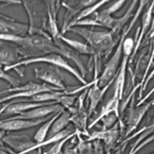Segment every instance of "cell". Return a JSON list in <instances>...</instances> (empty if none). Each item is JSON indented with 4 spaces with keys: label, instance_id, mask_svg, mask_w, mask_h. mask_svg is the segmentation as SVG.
Wrapping results in <instances>:
<instances>
[{
    "label": "cell",
    "instance_id": "4dcf8cb0",
    "mask_svg": "<svg viewBox=\"0 0 154 154\" xmlns=\"http://www.w3.org/2000/svg\"><path fill=\"white\" fill-rule=\"evenodd\" d=\"M154 141V132L149 135L147 138H146L143 141H142L134 150V151L131 154H136L138 151H140L142 148H143L146 145L149 144L151 142Z\"/></svg>",
    "mask_w": 154,
    "mask_h": 154
},
{
    "label": "cell",
    "instance_id": "7c38bea8",
    "mask_svg": "<svg viewBox=\"0 0 154 154\" xmlns=\"http://www.w3.org/2000/svg\"><path fill=\"white\" fill-rule=\"evenodd\" d=\"M47 8L48 20L46 32L51 37L54 42L60 40V35L61 34L58 26L57 13L60 7L61 2L53 1H45Z\"/></svg>",
    "mask_w": 154,
    "mask_h": 154
},
{
    "label": "cell",
    "instance_id": "4316f807",
    "mask_svg": "<svg viewBox=\"0 0 154 154\" xmlns=\"http://www.w3.org/2000/svg\"><path fill=\"white\" fill-rule=\"evenodd\" d=\"M80 133L81 132L76 130V131L74 133L70 134V135L67 136L64 139L55 143L54 144L50 149H49L46 152H43V154H64L62 151V149L64 145L66 144V143L69 140H70L71 138H72L73 137H74L75 135H77Z\"/></svg>",
    "mask_w": 154,
    "mask_h": 154
},
{
    "label": "cell",
    "instance_id": "5b68a950",
    "mask_svg": "<svg viewBox=\"0 0 154 154\" xmlns=\"http://www.w3.org/2000/svg\"><path fill=\"white\" fill-rule=\"evenodd\" d=\"M21 4L28 18V34L50 37L46 32L48 12L45 1H24Z\"/></svg>",
    "mask_w": 154,
    "mask_h": 154
},
{
    "label": "cell",
    "instance_id": "44dd1931",
    "mask_svg": "<svg viewBox=\"0 0 154 154\" xmlns=\"http://www.w3.org/2000/svg\"><path fill=\"white\" fill-rule=\"evenodd\" d=\"M119 123L118 122L110 129L94 131L91 134L88 135V138L87 140L91 141L96 139L102 140L108 146L112 145L119 137Z\"/></svg>",
    "mask_w": 154,
    "mask_h": 154
},
{
    "label": "cell",
    "instance_id": "e0dca14e",
    "mask_svg": "<svg viewBox=\"0 0 154 154\" xmlns=\"http://www.w3.org/2000/svg\"><path fill=\"white\" fill-rule=\"evenodd\" d=\"M22 60L23 58L14 45L0 40V64L5 67L14 65Z\"/></svg>",
    "mask_w": 154,
    "mask_h": 154
},
{
    "label": "cell",
    "instance_id": "3957f363",
    "mask_svg": "<svg viewBox=\"0 0 154 154\" xmlns=\"http://www.w3.org/2000/svg\"><path fill=\"white\" fill-rule=\"evenodd\" d=\"M67 31L72 32L82 37L101 58H106L116 48L119 38L114 36L111 31H96L82 26H75Z\"/></svg>",
    "mask_w": 154,
    "mask_h": 154
},
{
    "label": "cell",
    "instance_id": "8fae6325",
    "mask_svg": "<svg viewBox=\"0 0 154 154\" xmlns=\"http://www.w3.org/2000/svg\"><path fill=\"white\" fill-rule=\"evenodd\" d=\"M64 109V108L61 105L55 103L34 108L20 114L11 116L10 118L29 120H38L49 116L52 114L61 112Z\"/></svg>",
    "mask_w": 154,
    "mask_h": 154
},
{
    "label": "cell",
    "instance_id": "7a4b0ae2",
    "mask_svg": "<svg viewBox=\"0 0 154 154\" xmlns=\"http://www.w3.org/2000/svg\"><path fill=\"white\" fill-rule=\"evenodd\" d=\"M148 2L149 1H140V4L132 17L129 22L128 25L127 24L123 28L112 56L106 63L103 71L97 78L98 84L100 87H103L109 83L114 82L122 59L123 42L134 27Z\"/></svg>",
    "mask_w": 154,
    "mask_h": 154
},
{
    "label": "cell",
    "instance_id": "277c9868",
    "mask_svg": "<svg viewBox=\"0 0 154 154\" xmlns=\"http://www.w3.org/2000/svg\"><path fill=\"white\" fill-rule=\"evenodd\" d=\"M38 63H47L48 64L57 66L60 69L61 68L64 69L73 75L82 85H87L88 83L87 82L85 79L82 77L79 70L69 64L63 56L55 53L49 54L38 57L23 60L14 65L5 67L4 70L6 72L10 70H14L19 76H23L24 75L23 67Z\"/></svg>",
    "mask_w": 154,
    "mask_h": 154
},
{
    "label": "cell",
    "instance_id": "f546056e",
    "mask_svg": "<svg viewBox=\"0 0 154 154\" xmlns=\"http://www.w3.org/2000/svg\"><path fill=\"white\" fill-rule=\"evenodd\" d=\"M125 0L116 1L113 4H112L109 7H108L106 8H105L101 11L105 14L112 15L113 13H116L117 11H118L119 9H120L121 7L125 4Z\"/></svg>",
    "mask_w": 154,
    "mask_h": 154
},
{
    "label": "cell",
    "instance_id": "9c48e42d",
    "mask_svg": "<svg viewBox=\"0 0 154 154\" xmlns=\"http://www.w3.org/2000/svg\"><path fill=\"white\" fill-rule=\"evenodd\" d=\"M88 88L84 90L79 96H78V103L76 106H73L67 110L70 114V123H72L75 129L81 132H86L87 134V120L88 118L87 109L84 105V100L87 97ZM88 135V134H87Z\"/></svg>",
    "mask_w": 154,
    "mask_h": 154
},
{
    "label": "cell",
    "instance_id": "ba28073f",
    "mask_svg": "<svg viewBox=\"0 0 154 154\" xmlns=\"http://www.w3.org/2000/svg\"><path fill=\"white\" fill-rule=\"evenodd\" d=\"M34 75L35 78L44 83L61 91H65L67 88V86L64 83V75L57 66L48 64L44 67H35L34 69Z\"/></svg>",
    "mask_w": 154,
    "mask_h": 154
},
{
    "label": "cell",
    "instance_id": "7402d4cb",
    "mask_svg": "<svg viewBox=\"0 0 154 154\" xmlns=\"http://www.w3.org/2000/svg\"><path fill=\"white\" fill-rule=\"evenodd\" d=\"M36 89H44L48 91H61L60 89L48 85L45 83H38L33 81H29L24 85H20L15 87H10L4 90L0 91V95L7 93H14L18 92H23L28 90H36Z\"/></svg>",
    "mask_w": 154,
    "mask_h": 154
},
{
    "label": "cell",
    "instance_id": "2e32d148",
    "mask_svg": "<svg viewBox=\"0 0 154 154\" xmlns=\"http://www.w3.org/2000/svg\"><path fill=\"white\" fill-rule=\"evenodd\" d=\"M3 142L14 153H21L35 143L33 139L25 134H6Z\"/></svg>",
    "mask_w": 154,
    "mask_h": 154
},
{
    "label": "cell",
    "instance_id": "30bf717a",
    "mask_svg": "<svg viewBox=\"0 0 154 154\" xmlns=\"http://www.w3.org/2000/svg\"><path fill=\"white\" fill-rule=\"evenodd\" d=\"M153 7L154 1L150 2L147 8H146V10L144 11L141 16V26L138 27L136 31L137 33L135 34V38L134 39L135 46L133 50V52L130 57L129 64H131L134 61V58L138 52L140 48H141V45L144 40V38L146 37L147 34L148 33L150 29L153 16Z\"/></svg>",
    "mask_w": 154,
    "mask_h": 154
},
{
    "label": "cell",
    "instance_id": "484cf974",
    "mask_svg": "<svg viewBox=\"0 0 154 154\" xmlns=\"http://www.w3.org/2000/svg\"><path fill=\"white\" fill-rule=\"evenodd\" d=\"M150 55H149V58L148 62H147V66L146 67L145 72H144V74L143 78H141V79L140 80L139 83L137 84V85L139 87V93H138V99L139 100L143 98V94L141 93L143 85L144 84V82L147 76H148L149 73H150V68L152 67V66L153 64V61H154V37L152 40H150Z\"/></svg>",
    "mask_w": 154,
    "mask_h": 154
},
{
    "label": "cell",
    "instance_id": "6da1fadb",
    "mask_svg": "<svg viewBox=\"0 0 154 154\" xmlns=\"http://www.w3.org/2000/svg\"><path fill=\"white\" fill-rule=\"evenodd\" d=\"M0 40L14 45L23 60L38 57L49 54L55 53L64 58L66 51L63 47H58L51 37L38 34L18 35L0 34Z\"/></svg>",
    "mask_w": 154,
    "mask_h": 154
},
{
    "label": "cell",
    "instance_id": "52a82bcc",
    "mask_svg": "<svg viewBox=\"0 0 154 154\" xmlns=\"http://www.w3.org/2000/svg\"><path fill=\"white\" fill-rule=\"evenodd\" d=\"M135 46L134 39L132 37H126L123 43V56L122 61L118 70V73L114 81V89L112 97L121 101L123 98L125 88V81L127 66L129 64L130 57L133 52Z\"/></svg>",
    "mask_w": 154,
    "mask_h": 154
},
{
    "label": "cell",
    "instance_id": "8992f818",
    "mask_svg": "<svg viewBox=\"0 0 154 154\" xmlns=\"http://www.w3.org/2000/svg\"><path fill=\"white\" fill-rule=\"evenodd\" d=\"M154 98L150 101L146 102L141 105H136L135 95L131 99L126 110L123 123L125 128L124 137L126 138L130 135L138 126L144 116L153 106Z\"/></svg>",
    "mask_w": 154,
    "mask_h": 154
},
{
    "label": "cell",
    "instance_id": "f1b7e54d",
    "mask_svg": "<svg viewBox=\"0 0 154 154\" xmlns=\"http://www.w3.org/2000/svg\"><path fill=\"white\" fill-rule=\"evenodd\" d=\"M119 117H118L114 113H111L106 116L102 118L100 122H102L101 130H106L113 127L117 123L119 122Z\"/></svg>",
    "mask_w": 154,
    "mask_h": 154
},
{
    "label": "cell",
    "instance_id": "1f68e13d",
    "mask_svg": "<svg viewBox=\"0 0 154 154\" xmlns=\"http://www.w3.org/2000/svg\"><path fill=\"white\" fill-rule=\"evenodd\" d=\"M153 76H154V68L149 73L148 76H147V78H146V80H145V81L144 82V84L143 85V88H142V90H141V93H143V92L145 91V90L146 89V88H147V87L150 81L153 78Z\"/></svg>",
    "mask_w": 154,
    "mask_h": 154
},
{
    "label": "cell",
    "instance_id": "e575fe53",
    "mask_svg": "<svg viewBox=\"0 0 154 154\" xmlns=\"http://www.w3.org/2000/svg\"><path fill=\"white\" fill-rule=\"evenodd\" d=\"M153 93H154V85H153V87L150 90V91L147 93V94H146L143 97L144 100H147L149 99V97L153 94Z\"/></svg>",
    "mask_w": 154,
    "mask_h": 154
},
{
    "label": "cell",
    "instance_id": "d4e9b609",
    "mask_svg": "<svg viewBox=\"0 0 154 154\" xmlns=\"http://www.w3.org/2000/svg\"><path fill=\"white\" fill-rule=\"evenodd\" d=\"M60 112H61L54 114L48 120L42 123V125L37 129V131L35 132V134L33 136L32 139L35 143H40L46 140V137H48L52 125V123H54L56 118L58 116Z\"/></svg>",
    "mask_w": 154,
    "mask_h": 154
},
{
    "label": "cell",
    "instance_id": "4fadbf2b",
    "mask_svg": "<svg viewBox=\"0 0 154 154\" xmlns=\"http://www.w3.org/2000/svg\"><path fill=\"white\" fill-rule=\"evenodd\" d=\"M113 82H110L103 87H100L99 85L97 78L93 79L92 85L90 88H88L87 93V97L88 100L87 108L88 117L96 112L98 105L103 100L107 90L110 88Z\"/></svg>",
    "mask_w": 154,
    "mask_h": 154
},
{
    "label": "cell",
    "instance_id": "836d02e7",
    "mask_svg": "<svg viewBox=\"0 0 154 154\" xmlns=\"http://www.w3.org/2000/svg\"><path fill=\"white\" fill-rule=\"evenodd\" d=\"M6 135V132L2 130H0V146L4 147V143L3 142V138Z\"/></svg>",
    "mask_w": 154,
    "mask_h": 154
},
{
    "label": "cell",
    "instance_id": "5bb4252c",
    "mask_svg": "<svg viewBox=\"0 0 154 154\" xmlns=\"http://www.w3.org/2000/svg\"><path fill=\"white\" fill-rule=\"evenodd\" d=\"M96 2V1L93 0L61 2V5L66 8V11L64 16L63 26L60 30L61 34L64 35V34L66 32V28L69 23L84 8L91 5Z\"/></svg>",
    "mask_w": 154,
    "mask_h": 154
},
{
    "label": "cell",
    "instance_id": "d6a6232c",
    "mask_svg": "<svg viewBox=\"0 0 154 154\" xmlns=\"http://www.w3.org/2000/svg\"><path fill=\"white\" fill-rule=\"evenodd\" d=\"M0 154H14V152L8 147L0 146Z\"/></svg>",
    "mask_w": 154,
    "mask_h": 154
},
{
    "label": "cell",
    "instance_id": "603a6c76",
    "mask_svg": "<svg viewBox=\"0 0 154 154\" xmlns=\"http://www.w3.org/2000/svg\"><path fill=\"white\" fill-rule=\"evenodd\" d=\"M70 114L67 110L64 109L61 111L52 123L48 138L54 136L67 128L70 125Z\"/></svg>",
    "mask_w": 154,
    "mask_h": 154
},
{
    "label": "cell",
    "instance_id": "ffe728a7",
    "mask_svg": "<svg viewBox=\"0 0 154 154\" xmlns=\"http://www.w3.org/2000/svg\"><path fill=\"white\" fill-rule=\"evenodd\" d=\"M120 101L119 99L112 96L108 102L102 107L98 116L87 126L88 128L91 129L99 122L102 118L111 113H114L120 118Z\"/></svg>",
    "mask_w": 154,
    "mask_h": 154
},
{
    "label": "cell",
    "instance_id": "ac0fdd59",
    "mask_svg": "<svg viewBox=\"0 0 154 154\" xmlns=\"http://www.w3.org/2000/svg\"><path fill=\"white\" fill-rule=\"evenodd\" d=\"M28 25L11 19L7 16H0V34L25 35L28 34Z\"/></svg>",
    "mask_w": 154,
    "mask_h": 154
},
{
    "label": "cell",
    "instance_id": "cb8c5ba5",
    "mask_svg": "<svg viewBox=\"0 0 154 154\" xmlns=\"http://www.w3.org/2000/svg\"><path fill=\"white\" fill-rule=\"evenodd\" d=\"M109 1L108 0H102L100 1H97L94 4L89 5L85 8H84L75 17L73 18V19L69 23L68 26L66 28V32L68 31L69 28H71V26L76 22L84 19L85 18L88 17L89 16H90L92 14H94L97 9L100 8L102 5L105 4L106 3L109 2Z\"/></svg>",
    "mask_w": 154,
    "mask_h": 154
},
{
    "label": "cell",
    "instance_id": "9a60e30c",
    "mask_svg": "<svg viewBox=\"0 0 154 154\" xmlns=\"http://www.w3.org/2000/svg\"><path fill=\"white\" fill-rule=\"evenodd\" d=\"M51 117L52 116H49L44 119L33 120L12 119L8 117L0 120V130L7 132L29 129L43 123Z\"/></svg>",
    "mask_w": 154,
    "mask_h": 154
},
{
    "label": "cell",
    "instance_id": "d6986e66",
    "mask_svg": "<svg viewBox=\"0 0 154 154\" xmlns=\"http://www.w3.org/2000/svg\"><path fill=\"white\" fill-rule=\"evenodd\" d=\"M60 38L66 45L69 46L79 55L83 54L92 57L93 58L97 57L101 58L98 55L97 52L87 43H83L76 40L67 38L63 34H61L60 35Z\"/></svg>",
    "mask_w": 154,
    "mask_h": 154
},
{
    "label": "cell",
    "instance_id": "d590c367",
    "mask_svg": "<svg viewBox=\"0 0 154 154\" xmlns=\"http://www.w3.org/2000/svg\"><path fill=\"white\" fill-rule=\"evenodd\" d=\"M150 154H154V152H153V153H150Z\"/></svg>",
    "mask_w": 154,
    "mask_h": 154
},
{
    "label": "cell",
    "instance_id": "83f0119b",
    "mask_svg": "<svg viewBox=\"0 0 154 154\" xmlns=\"http://www.w3.org/2000/svg\"><path fill=\"white\" fill-rule=\"evenodd\" d=\"M0 79L6 81L11 87H15L20 85V81L7 73L4 70V67L1 64H0Z\"/></svg>",
    "mask_w": 154,
    "mask_h": 154
}]
</instances>
